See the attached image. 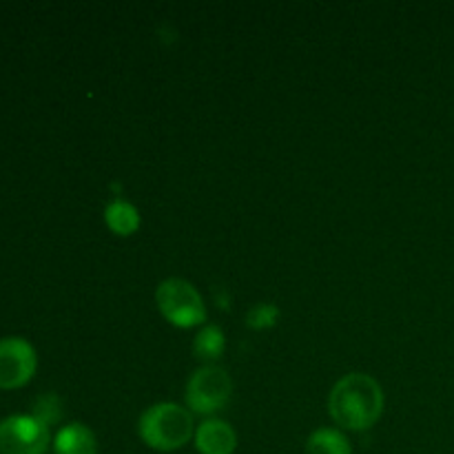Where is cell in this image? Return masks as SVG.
<instances>
[{
	"mask_svg": "<svg viewBox=\"0 0 454 454\" xmlns=\"http://www.w3.org/2000/svg\"><path fill=\"white\" fill-rule=\"evenodd\" d=\"M51 443V426L31 412L0 419V454H47Z\"/></svg>",
	"mask_w": 454,
	"mask_h": 454,
	"instance_id": "5",
	"label": "cell"
},
{
	"mask_svg": "<svg viewBox=\"0 0 454 454\" xmlns=\"http://www.w3.org/2000/svg\"><path fill=\"white\" fill-rule=\"evenodd\" d=\"M155 304L171 326L189 331L207 322V304L198 288L182 278H168L160 282L155 291Z\"/></svg>",
	"mask_w": 454,
	"mask_h": 454,
	"instance_id": "3",
	"label": "cell"
},
{
	"mask_svg": "<svg viewBox=\"0 0 454 454\" xmlns=\"http://www.w3.org/2000/svg\"><path fill=\"white\" fill-rule=\"evenodd\" d=\"M38 371V353L25 337L0 340V390L25 388Z\"/></svg>",
	"mask_w": 454,
	"mask_h": 454,
	"instance_id": "6",
	"label": "cell"
},
{
	"mask_svg": "<svg viewBox=\"0 0 454 454\" xmlns=\"http://www.w3.org/2000/svg\"><path fill=\"white\" fill-rule=\"evenodd\" d=\"M193 442L200 454H233L238 448V434L224 419L211 417L195 428Z\"/></svg>",
	"mask_w": 454,
	"mask_h": 454,
	"instance_id": "7",
	"label": "cell"
},
{
	"mask_svg": "<svg viewBox=\"0 0 454 454\" xmlns=\"http://www.w3.org/2000/svg\"><path fill=\"white\" fill-rule=\"evenodd\" d=\"M31 415H35L40 421H44L47 426L58 424V421H60V417H62L60 397H58V395H53V393L40 395V397L35 399Z\"/></svg>",
	"mask_w": 454,
	"mask_h": 454,
	"instance_id": "13",
	"label": "cell"
},
{
	"mask_svg": "<svg viewBox=\"0 0 454 454\" xmlns=\"http://www.w3.org/2000/svg\"><path fill=\"white\" fill-rule=\"evenodd\" d=\"M105 222L111 233L120 235V238H129V235L140 229L142 217L140 211L131 202L122 198H114L105 207Z\"/></svg>",
	"mask_w": 454,
	"mask_h": 454,
	"instance_id": "9",
	"label": "cell"
},
{
	"mask_svg": "<svg viewBox=\"0 0 454 454\" xmlns=\"http://www.w3.org/2000/svg\"><path fill=\"white\" fill-rule=\"evenodd\" d=\"M328 415L340 428L364 433L384 415V390L366 372H348L328 395Z\"/></svg>",
	"mask_w": 454,
	"mask_h": 454,
	"instance_id": "1",
	"label": "cell"
},
{
	"mask_svg": "<svg viewBox=\"0 0 454 454\" xmlns=\"http://www.w3.org/2000/svg\"><path fill=\"white\" fill-rule=\"evenodd\" d=\"M233 395V380L224 368L202 366L189 377L184 390V402L193 415L211 417L220 412Z\"/></svg>",
	"mask_w": 454,
	"mask_h": 454,
	"instance_id": "4",
	"label": "cell"
},
{
	"mask_svg": "<svg viewBox=\"0 0 454 454\" xmlns=\"http://www.w3.org/2000/svg\"><path fill=\"white\" fill-rule=\"evenodd\" d=\"M224 331L220 326H213V324H207L193 340V355L195 359L204 362V366H211L213 362H217L224 355Z\"/></svg>",
	"mask_w": 454,
	"mask_h": 454,
	"instance_id": "10",
	"label": "cell"
},
{
	"mask_svg": "<svg viewBox=\"0 0 454 454\" xmlns=\"http://www.w3.org/2000/svg\"><path fill=\"white\" fill-rule=\"evenodd\" d=\"M306 454H353V446L341 430L317 428L306 442Z\"/></svg>",
	"mask_w": 454,
	"mask_h": 454,
	"instance_id": "11",
	"label": "cell"
},
{
	"mask_svg": "<svg viewBox=\"0 0 454 454\" xmlns=\"http://www.w3.org/2000/svg\"><path fill=\"white\" fill-rule=\"evenodd\" d=\"M137 434L151 450H180L195 437L193 412L173 402L153 403L142 412Z\"/></svg>",
	"mask_w": 454,
	"mask_h": 454,
	"instance_id": "2",
	"label": "cell"
},
{
	"mask_svg": "<svg viewBox=\"0 0 454 454\" xmlns=\"http://www.w3.org/2000/svg\"><path fill=\"white\" fill-rule=\"evenodd\" d=\"M279 322V309L270 301H260L247 315V326L253 331H269Z\"/></svg>",
	"mask_w": 454,
	"mask_h": 454,
	"instance_id": "12",
	"label": "cell"
},
{
	"mask_svg": "<svg viewBox=\"0 0 454 454\" xmlns=\"http://www.w3.org/2000/svg\"><path fill=\"white\" fill-rule=\"evenodd\" d=\"M53 454H98V439L87 424L71 421L53 437Z\"/></svg>",
	"mask_w": 454,
	"mask_h": 454,
	"instance_id": "8",
	"label": "cell"
}]
</instances>
